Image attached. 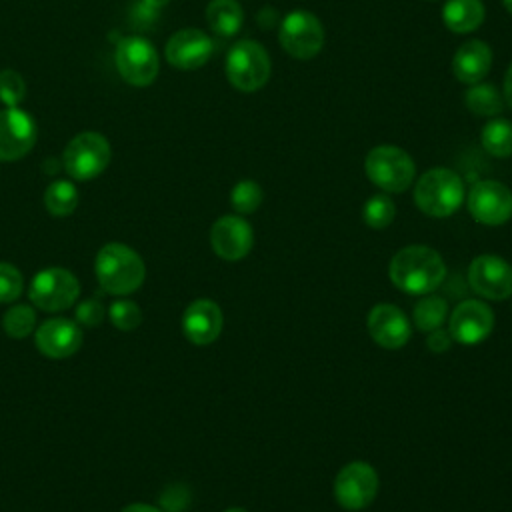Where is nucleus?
I'll return each instance as SVG.
<instances>
[{
  "mask_svg": "<svg viewBox=\"0 0 512 512\" xmlns=\"http://www.w3.org/2000/svg\"><path fill=\"white\" fill-rule=\"evenodd\" d=\"M390 282L414 296L434 292L446 278V264L440 252L424 244H412L400 248L388 264Z\"/></svg>",
  "mask_w": 512,
  "mask_h": 512,
  "instance_id": "nucleus-1",
  "label": "nucleus"
},
{
  "mask_svg": "<svg viewBox=\"0 0 512 512\" xmlns=\"http://www.w3.org/2000/svg\"><path fill=\"white\" fill-rule=\"evenodd\" d=\"M94 270L102 290L114 296H126L138 290L146 276V266L138 252L120 242L104 244L98 250Z\"/></svg>",
  "mask_w": 512,
  "mask_h": 512,
  "instance_id": "nucleus-2",
  "label": "nucleus"
},
{
  "mask_svg": "<svg viewBox=\"0 0 512 512\" xmlns=\"http://www.w3.org/2000/svg\"><path fill=\"white\" fill-rule=\"evenodd\" d=\"M414 202L426 216L448 218L464 202V182L450 168H430L414 184Z\"/></svg>",
  "mask_w": 512,
  "mask_h": 512,
  "instance_id": "nucleus-3",
  "label": "nucleus"
},
{
  "mask_svg": "<svg viewBox=\"0 0 512 512\" xmlns=\"http://www.w3.org/2000/svg\"><path fill=\"white\" fill-rule=\"evenodd\" d=\"M364 170L374 186L390 194L408 190L416 176V164L412 156L394 144L374 146L366 154Z\"/></svg>",
  "mask_w": 512,
  "mask_h": 512,
  "instance_id": "nucleus-4",
  "label": "nucleus"
},
{
  "mask_svg": "<svg viewBox=\"0 0 512 512\" xmlns=\"http://www.w3.org/2000/svg\"><path fill=\"white\" fill-rule=\"evenodd\" d=\"M270 70V56L266 48L256 40H238L226 54V78L236 90H260L268 82Z\"/></svg>",
  "mask_w": 512,
  "mask_h": 512,
  "instance_id": "nucleus-5",
  "label": "nucleus"
},
{
  "mask_svg": "<svg viewBox=\"0 0 512 512\" xmlns=\"http://www.w3.org/2000/svg\"><path fill=\"white\" fill-rule=\"evenodd\" d=\"M112 160L110 142L100 132L76 134L62 152V166L74 180H92L100 176Z\"/></svg>",
  "mask_w": 512,
  "mask_h": 512,
  "instance_id": "nucleus-6",
  "label": "nucleus"
},
{
  "mask_svg": "<svg viewBox=\"0 0 512 512\" xmlns=\"http://www.w3.org/2000/svg\"><path fill=\"white\" fill-rule=\"evenodd\" d=\"M324 26L308 10L288 12L278 28V42L286 54L298 60L314 58L324 46Z\"/></svg>",
  "mask_w": 512,
  "mask_h": 512,
  "instance_id": "nucleus-7",
  "label": "nucleus"
},
{
  "mask_svg": "<svg viewBox=\"0 0 512 512\" xmlns=\"http://www.w3.org/2000/svg\"><path fill=\"white\" fill-rule=\"evenodd\" d=\"M116 70L124 82L132 86H150L158 72L160 60L154 44L142 36H126L114 52Z\"/></svg>",
  "mask_w": 512,
  "mask_h": 512,
  "instance_id": "nucleus-8",
  "label": "nucleus"
},
{
  "mask_svg": "<svg viewBox=\"0 0 512 512\" xmlns=\"http://www.w3.org/2000/svg\"><path fill=\"white\" fill-rule=\"evenodd\" d=\"M380 480L378 472L362 460H354L340 468L334 480V498L336 502L350 512L364 510L370 506L378 494Z\"/></svg>",
  "mask_w": 512,
  "mask_h": 512,
  "instance_id": "nucleus-9",
  "label": "nucleus"
},
{
  "mask_svg": "<svg viewBox=\"0 0 512 512\" xmlns=\"http://www.w3.org/2000/svg\"><path fill=\"white\" fill-rule=\"evenodd\" d=\"M80 294V284L70 270L44 268L40 270L28 290L32 304L46 312H60L70 308Z\"/></svg>",
  "mask_w": 512,
  "mask_h": 512,
  "instance_id": "nucleus-10",
  "label": "nucleus"
},
{
  "mask_svg": "<svg viewBox=\"0 0 512 512\" xmlns=\"http://www.w3.org/2000/svg\"><path fill=\"white\" fill-rule=\"evenodd\" d=\"M466 206L478 224L500 226L512 218V190L498 180H478L466 196Z\"/></svg>",
  "mask_w": 512,
  "mask_h": 512,
  "instance_id": "nucleus-11",
  "label": "nucleus"
},
{
  "mask_svg": "<svg viewBox=\"0 0 512 512\" xmlns=\"http://www.w3.org/2000/svg\"><path fill=\"white\" fill-rule=\"evenodd\" d=\"M470 288L486 300H504L512 296V266L496 254H480L468 266Z\"/></svg>",
  "mask_w": 512,
  "mask_h": 512,
  "instance_id": "nucleus-12",
  "label": "nucleus"
},
{
  "mask_svg": "<svg viewBox=\"0 0 512 512\" xmlns=\"http://www.w3.org/2000/svg\"><path fill=\"white\" fill-rule=\"evenodd\" d=\"M494 314L482 300L466 298L448 316V332L462 346H476L490 336Z\"/></svg>",
  "mask_w": 512,
  "mask_h": 512,
  "instance_id": "nucleus-13",
  "label": "nucleus"
},
{
  "mask_svg": "<svg viewBox=\"0 0 512 512\" xmlns=\"http://www.w3.org/2000/svg\"><path fill=\"white\" fill-rule=\"evenodd\" d=\"M36 142V122L22 108L0 110V162L24 158Z\"/></svg>",
  "mask_w": 512,
  "mask_h": 512,
  "instance_id": "nucleus-14",
  "label": "nucleus"
},
{
  "mask_svg": "<svg viewBox=\"0 0 512 512\" xmlns=\"http://www.w3.org/2000/svg\"><path fill=\"white\" fill-rule=\"evenodd\" d=\"M214 52L212 38L198 28H182L174 32L164 48L168 64L180 70H196L204 66Z\"/></svg>",
  "mask_w": 512,
  "mask_h": 512,
  "instance_id": "nucleus-15",
  "label": "nucleus"
},
{
  "mask_svg": "<svg viewBox=\"0 0 512 512\" xmlns=\"http://www.w3.org/2000/svg\"><path fill=\"white\" fill-rule=\"evenodd\" d=\"M210 244L220 258L230 262L242 260L254 244L252 226L242 216H220L210 228Z\"/></svg>",
  "mask_w": 512,
  "mask_h": 512,
  "instance_id": "nucleus-16",
  "label": "nucleus"
},
{
  "mask_svg": "<svg viewBox=\"0 0 512 512\" xmlns=\"http://www.w3.org/2000/svg\"><path fill=\"white\" fill-rule=\"evenodd\" d=\"M366 324H368L370 338L386 350L402 348L404 344H408L412 336V328L406 314L394 304L372 306V310L368 312Z\"/></svg>",
  "mask_w": 512,
  "mask_h": 512,
  "instance_id": "nucleus-17",
  "label": "nucleus"
},
{
  "mask_svg": "<svg viewBox=\"0 0 512 512\" xmlns=\"http://www.w3.org/2000/svg\"><path fill=\"white\" fill-rule=\"evenodd\" d=\"M80 344L82 330L74 320L50 318L36 328V346L48 358H68L80 348Z\"/></svg>",
  "mask_w": 512,
  "mask_h": 512,
  "instance_id": "nucleus-18",
  "label": "nucleus"
},
{
  "mask_svg": "<svg viewBox=\"0 0 512 512\" xmlns=\"http://www.w3.org/2000/svg\"><path fill=\"white\" fill-rule=\"evenodd\" d=\"M222 310L214 300L200 298L194 300L182 316V330L184 336L196 346L212 344L222 332Z\"/></svg>",
  "mask_w": 512,
  "mask_h": 512,
  "instance_id": "nucleus-19",
  "label": "nucleus"
},
{
  "mask_svg": "<svg viewBox=\"0 0 512 512\" xmlns=\"http://www.w3.org/2000/svg\"><path fill=\"white\" fill-rule=\"evenodd\" d=\"M490 66H492V48L478 38H472L460 44V48L452 56V72L456 80L468 86L482 82L488 76Z\"/></svg>",
  "mask_w": 512,
  "mask_h": 512,
  "instance_id": "nucleus-20",
  "label": "nucleus"
},
{
  "mask_svg": "<svg viewBox=\"0 0 512 512\" xmlns=\"http://www.w3.org/2000/svg\"><path fill=\"white\" fill-rule=\"evenodd\" d=\"M484 16L482 0H448L442 8V20L454 34L474 32L484 22Z\"/></svg>",
  "mask_w": 512,
  "mask_h": 512,
  "instance_id": "nucleus-21",
  "label": "nucleus"
},
{
  "mask_svg": "<svg viewBox=\"0 0 512 512\" xmlns=\"http://www.w3.org/2000/svg\"><path fill=\"white\" fill-rule=\"evenodd\" d=\"M206 22L218 36H234L244 24V10L238 0H210L206 6Z\"/></svg>",
  "mask_w": 512,
  "mask_h": 512,
  "instance_id": "nucleus-22",
  "label": "nucleus"
},
{
  "mask_svg": "<svg viewBox=\"0 0 512 512\" xmlns=\"http://www.w3.org/2000/svg\"><path fill=\"white\" fill-rule=\"evenodd\" d=\"M482 148L494 158L512 156V122L508 118H492L480 134Z\"/></svg>",
  "mask_w": 512,
  "mask_h": 512,
  "instance_id": "nucleus-23",
  "label": "nucleus"
},
{
  "mask_svg": "<svg viewBox=\"0 0 512 512\" xmlns=\"http://www.w3.org/2000/svg\"><path fill=\"white\" fill-rule=\"evenodd\" d=\"M448 318V302L436 294H424L414 306L412 320L420 332H432L440 328Z\"/></svg>",
  "mask_w": 512,
  "mask_h": 512,
  "instance_id": "nucleus-24",
  "label": "nucleus"
},
{
  "mask_svg": "<svg viewBox=\"0 0 512 512\" xmlns=\"http://www.w3.org/2000/svg\"><path fill=\"white\" fill-rule=\"evenodd\" d=\"M464 104L476 116H496L498 112H502L504 98L496 90V86L476 82V84H470V88L466 90Z\"/></svg>",
  "mask_w": 512,
  "mask_h": 512,
  "instance_id": "nucleus-25",
  "label": "nucleus"
},
{
  "mask_svg": "<svg viewBox=\"0 0 512 512\" xmlns=\"http://www.w3.org/2000/svg\"><path fill=\"white\" fill-rule=\"evenodd\" d=\"M44 206L52 216H68L78 206V190L70 180H54L44 192Z\"/></svg>",
  "mask_w": 512,
  "mask_h": 512,
  "instance_id": "nucleus-26",
  "label": "nucleus"
},
{
  "mask_svg": "<svg viewBox=\"0 0 512 512\" xmlns=\"http://www.w3.org/2000/svg\"><path fill=\"white\" fill-rule=\"evenodd\" d=\"M394 216H396V206L386 192L370 196L362 208V218H364L366 226H370L374 230H382V228L390 226Z\"/></svg>",
  "mask_w": 512,
  "mask_h": 512,
  "instance_id": "nucleus-27",
  "label": "nucleus"
},
{
  "mask_svg": "<svg viewBox=\"0 0 512 512\" xmlns=\"http://www.w3.org/2000/svg\"><path fill=\"white\" fill-rule=\"evenodd\" d=\"M264 192L254 180H240L230 192V204L238 214H252L260 208Z\"/></svg>",
  "mask_w": 512,
  "mask_h": 512,
  "instance_id": "nucleus-28",
  "label": "nucleus"
},
{
  "mask_svg": "<svg viewBox=\"0 0 512 512\" xmlns=\"http://www.w3.org/2000/svg\"><path fill=\"white\" fill-rule=\"evenodd\" d=\"M34 324H36V314L26 304H16L8 308L6 314L2 316L4 332L12 338H26L34 330Z\"/></svg>",
  "mask_w": 512,
  "mask_h": 512,
  "instance_id": "nucleus-29",
  "label": "nucleus"
},
{
  "mask_svg": "<svg viewBox=\"0 0 512 512\" xmlns=\"http://www.w3.org/2000/svg\"><path fill=\"white\" fill-rule=\"evenodd\" d=\"M108 316H110V322L122 332H130V330L138 328L142 322L140 306L136 302L124 300V298L112 302V306L108 308Z\"/></svg>",
  "mask_w": 512,
  "mask_h": 512,
  "instance_id": "nucleus-30",
  "label": "nucleus"
},
{
  "mask_svg": "<svg viewBox=\"0 0 512 512\" xmlns=\"http://www.w3.org/2000/svg\"><path fill=\"white\" fill-rule=\"evenodd\" d=\"M26 96V82L20 72L6 68L0 72V102L6 108H16Z\"/></svg>",
  "mask_w": 512,
  "mask_h": 512,
  "instance_id": "nucleus-31",
  "label": "nucleus"
},
{
  "mask_svg": "<svg viewBox=\"0 0 512 512\" xmlns=\"http://www.w3.org/2000/svg\"><path fill=\"white\" fill-rule=\"evenodd\" d=\"M22 274L16 266L0 262V302H14L22 294Z\"/></svg>",
  "mask_w": 512,
  "mask_h": 512,
  "instance_id": "nucleus-32",
  "label": "nucleus"
},
{
  "mask_svg": "<svg viewBox=\"0 0 512 512\" xmlns=\"http://www.w3.org/2000/svg\"><path fill=\"white\" fill-rule=\"evenodd\" d=\"M104 306L100 300L96 298H88V300H82L78 306H76V322L86 326V328H94L98 326L102 320H104Z\"/></svg>",
  "mask_w": 512,
  "mask_h": 512,
  "instance_id": "nucleus-33",
  "label": "nucleus"
},
{
  "mask_svg": "<svg viewBox=\"0 0 512 512\" xmlns=\"http://www.w3.org/2000/svg\"><path fill=\"white\" fill-rule=\"evenodd\" d=\"M188 500L190 492L182 484H172L160 494V506L164 508V512H180L188 506Z\"/></svg>",
  "mask_w": 512,
  "mask_h": 512,
  "instance_id": "nucleus-34",
  "label": "nucleus"
},
{
  "mask_svg": "<svg viewBox=\"0 0 512 512\" xmlns=\"http://www.w3.org/2000/svg\"><path fill=\"white\" fill-rule=\"evenodd\" d=\"M426 346H428L432 352H436V354L446 352V350L452 346V336H450V332H448V330H444V328L440 326V328H436V330L428 332Z\"/></svg>",
  "mask_w": 512,
  "mask_h": 512,
  "instance_id": "nucleus-35",
  "label": "nucleus"
},
{
  "mask_svg": "<svg viewBox=\"0 0 512 512\" xmlns=\"http://www.w3.org/2000/svg\"><path fill=\"white\" fill-rule=\"evenodd\" d=\"M504 102L512 108V62H510V66H508V70H506V76H504Z\"/></svg>",
  "mask_w": 512,
  "mask_h": 512,
  "instance_id": "nucleus-36",
  "label": "nucleus"
},
{
  "mask_svg": "<svg viewBox=\"0 0 512 512\" xmlns=\"http://www.w3.org/2000/svg\"><path fill=\"white\" fill-rule=\"evenodd\" d=\"M122 512H164V510H160V508H156V506H150V504H140V502H136V504L126 506Z\"/></svg>",
  "mask_w": 512,
  "mask_h": 512,
  "instance_id": "nucleus-37",
  "label": "nucleus"
},
{
  "mask_svg": "<svg viewBox=\"0 0 512 512\" xmlns=\"http://www.w3.org/2000/svg\"><path fill=\"white\" fill-rule=\"evenodd\" d=\"M170 0H142V4H144V8H148L150 12H156V10H160V8H164L166 4H168Z\"/></svg>",
  "mask_w": 512,
  "mask_h": 512,
  "instance_id": "nucleus-38",
  "label": "nucleus"
},
{
  "mask_svg": "<svg viewBox=\"0 0 512 512\" xmlns=\"http://www.w3.org/2000/svg\"><path fill=\"white\" fill-rule=\"evenodd\" d=\"M502 6L508 10V14L512 16V0H502Z\"/></svg>",
  "mask_w": 512,
  "mask_h": 512,
  "instance_id": "nucleus-39",
  "label": "nucleus"
},
{
  "mask_svg": "<svg viewBox=\"0 0 512 512\" xmlns=\"http://www.w3.org/2000/svg\"><path fill=\"white\" fill-rule=\"evenodd\" d=\"M224 512H246L244 508H238V506H234V508H228V510H224Z\"/></svg>",
  "mask_w": 512,
  "mask_h": 512,
  "instance_id": "nucleus-40",
  "label": "nucleus"
}]
</instances>
